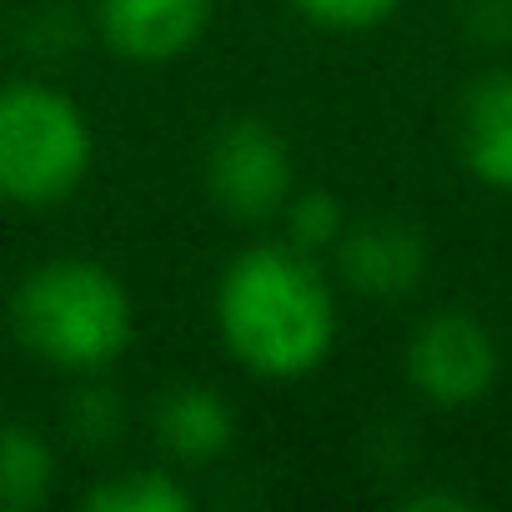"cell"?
<instances>
[{
  "label": "cell",
  "instance_id": "1",
  "mask_svg": "<svg viewBox=\"0 0 512 512\" xmlns=\"http://www.w3.org/2000/svg\"><path fill=\"white\" fill-rule=\"evenodd\" d=\"M211 327L241 372L262 382H302L337 347V277L322 267V256L287 236L251 241L216 277Z\"/></svg>",
  "mask_w": 512,
  "mask_h": 512
},
{
  "label": "cell",
  "instance_id": "2",
  "mask_svg": "<svg viewBox=\"0 0 512 512\" xmlns=\"http://www.w3.org/2000/svg\"><path fill=\"white\" fill-rule=\"evenodd\" d=\"M11 337L51 372L96 377L131 352L136 302L96 256H51L11 292Z\"/></svg>",
  "mask_w": 512,
  "mask_h": 512
},
{
  "label": "cell",
  "instance_id": "3",
  "mask_svg": "<svg viewBox=\"0 0 512 512\" xmlns=\"http://www.w3.org/2000/svg\"><path fill=\"white\" fill-rule=\"evenodd\" d=\"M96 166V131L86 106L56 81L0 86V201L21 211L66 206Z\"/></svg>",
  "mask_w": 512,
  "mask_h": 512
},
{
  "label": "cell",
  "instance_id": "4",
  "mask_svg": "<svg viewBox=\"0 0 512 512\" xmlns=\"http://www.w3.org/2000/svg\"><path fill=\"white\" fill-rule=\"evenodd\" d=\"M201 186L206 201L236 226H272L297 191L292 141L267 121L236 111L211 126L201 146Z\"/></svg>",
  "mask_w": 512,
  "mask_h": 512
},
{
  "label": "cell",
  "instance_id": "5",
  "mask_svg": "<svg viewBox=\"0 0 512 512\" xmlns=\"http://www.w3.org/2000/svg\"><path fill=\"white\" fill-rule=\"evenodd\" d=\"M402 377L427 407L462 412V407H477L497 387L502 347L482 317H472L462 307H442V312H427L407 332Z\"/></svg>",
  "mask_w": 512,
  "mask_h": 512
},
{
  "label": "cell",
  "instance_id": "6",
  "mask_svg": "<svg viewBox=\"0 0 512 512\" xmlns=\"http://www.w3.org/2000/svg\"><path fill=\"white\" fill-rule=\"evenodd\" d=\"M332 256V277L367 297V302H402L422 287L427 262H432V246L422 236L417 221L407 216H347Z\"/></svg>",
  "mask_w": 512,
  "mask_h": 512
},
{
  "label": "cell",
  "instance_id": "7",
  "mask_svg": "<svg viewBox=\"0 0 512 512\" xmlns=\"http://www.w3.org/2000/svg\"><path fill=\"white\" fill-rule=\"evenodd\" d=\"M216 16V0H96V41L126 66H171L191 56Z\"/></svg>",
  "mask_w": 512,
  "mask_h": 512
},
{
  "label": "cell",
  "instance_id": "8",
  "mask_svg": "<svg viewBox=\"0 0 512 512\" xmlns=\"http://www.w3.org/2000/svg\"><path fill=\"white\" fill-rule=\"evenodd\" d=\"M151 437L176 467H211L236 447V407L206 382H171L151 402Z\"/></svg>",
  "mask_w": 512,
  "mask_h": 512
},
{
  "label": "cell",
  "instance_id": "9",
  "mask_svg": "<svg viewBox=\"0 0 512 512\" xmlns=\"http://www.w3.org/2000/svg\"><path fill=\"white\" fill-rule=\"evenodd\" d=\"M457 161L487 191H512V71H482L457 96Z\"/></svg>",
  "mask_w": 512,
  "mask_h": 512
},
{
  "label": "cell",
  "instance_id": "10",
  "mask_svg": "<svg viewBox=\"0 0 512 512\" xmlns=\"http://www.w3.org/2000/svg\"><path fill=\"white\" fill-rule=\"evenodd\" d=\"M51 487L56 447L26 422H0V512H36Z\"/></svg>",
  "mask_w": 512,
  "mask_h": 512
},
{
  "label": "cell",
  "instance_id": "11",
  "mask_svg": "<svg viewBox=\"0 0 512 512\" xmlns=\"http://www.w3.org/2000/svg\"><path fill=\"white\" fill-rule=\"evenodd\" d=\"M86 512H191L196 492L166 467H126L106 472L81 492Z\"/></svg>",
  "mask_w": 512,
  "mask_h": 512
},
{
  "label": "cell",
  "instance_id": "12",
  "mask_svg": "<svg viewBox=\"0 0 512 512\" xmlns=\"http://www.w3.org/2000/svg\"><path fill=\"white\" fill-rule=\"evenodd\" d=\"M101 377H106V372L81 377V387H76L71 402H66V432H71V442H81V447H91V452L116 447L121 432H126V402H121V392H116L111 382H101Z\"/></svg>",
  "mask_w": 512,
  "mask_h": 512
},
{
  "label": "cell",
  "instance_id": "13",
  "mask_svg": "<svg viewBox=\"0 0 512 512\" xmlns=\"http://www.w3.org/2000/svg\"><path fill=\"white\" fill-rule=\"evenodd\" d=\"M277 226H287L282 236H287L292 246L322 256V251L337 246V236H342V226H347V211H342L337 191H327V186H297V191L287 196Z\"/></svg>",
  "mask_w": 512,
  "mask_h": 512
},
{
  "label": "cell",
  "instance_id": "14",
  "mask_svg": "<svg viewBox=\"0 0 512 512\" xmlns=\"http://www.w3.org/2000/svg\"><path fill=\"white\" fill-rule=\"evenodd\" d=\"M407 0H292V11L317 26V31H332V36H362V31H377L387 26Z\"/></svg>",
  "mask_w": 512,
  "mask_h": 512
},
{
  "label": "cell",
  "instance_id": "15",
  "mask_svg": "<svg viewBox=\"0 0 512 512\" xmlns=\"http://www.w3.org/2000/svg\"><path fill=\"white\" fill-rule=\"evenodd\" d=\"M457 26L472 46H512V0H462Z\"/></svg>",
  "mask_w": 512,
  "mask_h": 512
},
{
  "label": "cell",
  "instance_id": "16",
  "mask_svg": "<svg viewBox=\"0 0 512 512\" xmlns=\"http://www.w3.org/2000/svg\"><path fill=\"white\" fill-rule=\"evenodd\" d=\"M397 507H407V512H467L472 497L452 492V487H412V492H397Z\"/></svg>",
  "mask_w": 512,
  "mask_h": 512
}]
</instances>
